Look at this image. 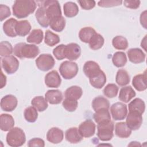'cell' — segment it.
Instances as JSON below:
<instances>
[{
	"mask_svg": "<svg viewBox=\"0 0 147 147\" xmlns=\"http://www.w3.org/2000/svg\"><path fill=\"white\" fill-rule=\"evenodd\" d=\"M36 8V3L32 0L16 1L12 6L13 15L18 18H24L33 13Z\"/></svg>",
	"mask_w": 147,
	"mask_h": 147,
	"instance_id": "obj_1",
	"label": "cell"
},
{
	"mask_svg": "<svg viewBox=\"0 0 147 147\" xmlns=\"http://www.w3.org/2000/svg\"><path fill=\"white\" fill-rule=\"evenodd\" d=\"M13 53L15 56L20 59H34L40 53V49L36 45L20 42L14 45Z\"/></svg>",
	"mask_w": 147,
	"mask_h": 147,
	"instance_id": "obj_2",
	"label": "cell"
},
{
	"mask_svg": "<svg viewBox=\"0 0 147 147\" xmlns=\"http://www.w3.org/2000/svg\"><path fill=\"white\" fill-rule=\"evenodd\" d=\"M38 6H42L45 11L48 19L50 21L56 17L61 16L60 5L57 1L46 0L37 1Z\"/></svg>",
	"mask_w": 147,
	"mask_h": 147,
	"instance_id": "obj_3",
	"label": "cell"
},
{
	"mask_svg": "<svg viewBox=\"0 0 147 147\" xmlns=\"http://www.w3.org/2000/svg\"><path fill=\"white\" fill-rule=\"evenodd\" d=\"M6 140L8 145L12 147H19L25 144L26 136L22 129L15 127L9 131Z\"/></svg>",
	"mask_w": 147,
	"mask_h": 147,
	"instance_id": "obj_4",
	"label": "cell"
},
{
	"mask_svg": "<svg viewBox=\"0 0 147 147\" xmlns=\"http://www.w3.org/2000/svg\"><path fill=\"white\" fill-rule=\"evenodd\" d=\"M114 125L111 120L98 123L97 136L100 141H108L114 136Z\"/></svg>",
	"mask_w": 147,
	"mask_h": 147,
	"instance_id": "obj_5",
	"label": "cell"
},
{
	"mask_svg": "<svg viewBox=\"0 0 147 147\" xmlns=\"http://www.w3.org/2000/svg\"><path fill=\"white\" fill-rule=\"evenodd\" d=\"M78 71V64L71 61H64L59 67L60 74L65 79L74 78L77 75Z\"/></svg>",
	"mask_w": 147,
	"mask_h": 147,
	"instance_id": "obj_6",
	"label": "cell"
},
{
	"mask_svg": "<svg viewBox=\"0 0 147 147\" xmlns=\"http://www.w3.org/2000/svg\"><path fill=\"white\" fill-rule=\"evenodd\" d=\"M35 63L37 67L42 71L50 70L55 64V61L53 56L48 53L40 55L36 60Z\"/></svg>",
	"mask_w": 147,
	"mask_h": 147,
	"instance_id": "obj_7",
	"label": "cell"
},
{
	"mask_svg": "<svg viewBox=\"0 0 147 147\" xmlns=\"http://www.w3.org/2000/svg\"><path fill=\"white\" fill-rule=\"evenodd\" d=\"M2 68L9 75L15 73L19 67V61L14 56L10 55L4 57L1 60Z\"/></svg>",
	"mask_w": 147,
	"mask_h": 147,
	"instance_id": "obj_8",
	"label": "cell"
},
{
	"mask_svg": "<svg viewBox=\"0 0 147 147\" xmlns=\"http://www.w3.org/2000/svg\"><path fill=\"white\" fill-rule=\"evenodd\" d=\"M126 117V123L131 130H138L141 127L142 123V116L141 113L130 111Z\"/></svg>",
	"mask_w": 147,
	"mask_h": 147,
	"instance_id": "obj_9",
	"label": "cell"
},
{
	"mask_svg": "<svg viewBox=\"0 0 147 147\" xmlns=\"http://www.w3.org/2000/svg\"><path fill=\"white\" fill-rule=\"evenodd\" d=\"M110 111L115 121L123 120L127 114V106L122 102H116L111 106Z\"/></svg>",
	"mask_w": 147,
	"mask_h": 147,
	"instance_id": "obj_10",
	"label": "cell"
},
{
	"mask_svg": "<svg viewBox=\"0 0 147 147\" xmlns=\"http://www.w3.org/2000/svg\"><path fill=\"white\" fill-rule=\"evenodd\" d=\"M81 54V48L76 43H69L65 45L64 55L65 58L69 60L78 59Z\"/></svg>",
	"mask_w": 147,
	"mask_h": 147,
	"instance_id": "obj_11",
	"label": "cell"
},
{
	"mask_svg": "<svg viewBox=\"0 0 147 147\" xmlns=\"http://www.w3.org/2000/svg\"><path fill=\"white\" fill-rule=\"evenodd\" d=\"M96 126L91 119H87L82 122L78 128L79 131L83 137L89 138L94 135Z\"/></svg>",
	"mask_w": 147,
	"mask_h": 147,
	"instance_id": "obj_12",
	"label": "cell"
},
{
	"mask_svg": "<svg viewBox=\"0 0 147 147\" xmlns=\"http://www.w3.org/2000/svg\"><path fill=\"white\" fill-rule=\"evenodd\" d=\"M88 78L90 84L93 87L98 89L102 88L106 82V76L101 69L91 74Z\"/></svg>",
	"mask_w": 147,
	"mask_h": 147,
	"instance_id": "obj_13",
	"label": "cell"
},
{
	"mask_svg": "<svg viewBox=\"0 0 147 147\" xmlns=\"http://www.w3.org/2000/svg\"><path fill=\"white\" fill-rule=\"evenodd\" d=\"M18 100L17 98L11 94L6 95L1 100V107L5 111H12L17 107Z\"/></svg>",
	"mask_w": 147,
	"mask_h": 147,
	"instance_id": "obj_14",
	"label": "cell"
},
{
	"mask_svg": "<svg viewBox=\"0 0 147 147\" xmlns=\"http://www.w3.org/2000/svg\"><path fill=\"white\" fill-rule=\"evenodd\" d=\"M44 81L47 87L57 88L61 84V79L59 73L56 70H53L45 75Z\"/></svg>",
	"mask_w": 147,
	"mask_h": 147,
	"instance_id": "obj_15",
	"label": "cell"
},
{
	"mask_svg": "<svg viewBox=\"0 0 147 147\" xmlns=\"http://www.w3.org/2000/svg\"><path fill=\"white\" fill-rule=\"evenodd\" d=\"M127 54L129 61L134 64L141 63L145 60V54L141 49L138 48L129 49Z\"/></svg>",
	"mask_w": 147,
	"mask_h": 147,
	"instance_id": "obj_16",
	"label": "cell"
},
{
	"mask_svg": "<svg viewBox=\"0 0 147 147\" xmlns=\"http://www.w3.org/2000/svg\"><path fill=\"white\" fill-rule=\"evenodd\" d=\"M64 138V133L60 129L53 127L51 128L47 133V140L52 144L61 142Z\"/></svg>",
	"mask_w": 147,
	"mask_h": 147,
	"instance_id": "obj_17",
	"label": "cell"
},
{
	"mask_svg": "<svg viewBox=\"0 0 147 147\" xmlns=\"http://www.w3.org/2000/svg\"><path fill=\"white\" fill-rule=\"evenodd\" d=\"M146 71L144 74L136 75L132 80V84L134 88L138 91H143L147 88Z\"/></svg>",
	"mask_w": 147,
	"mask_h": 147,
	"instance_id": "obj_18",
	"label": "cell"
},
{
	"mask_svg": "<svg viewBox=\"0 0 147 147\" xmlns=\"http://www.w3.org/2000/svg\"><path fill=\"white\" fill-rule=\"evenodd\" d=\"M63 94L60 90H50L45 94V98L51 105L59 104L63 100Z\"/></svg>",
	"mask_w": 147,
	"mask_h": 147,
	"instance_id": "obj_19",
	"label": "cell"
},
{
	"mask_svg": "<svg viewBox=\"0 0 147 147\" xmlns=\"http://www.w3.org/2000/svg\"><path fill=\"white\" fill-rule=\"evenodd\" d=\"M66 140L71 144H77L83 140V137L80 134L77 127H74L67 129L65 133Z\"/></svg>",
	"mask_w": 147,
	"mask_h": 147,
	"instance_id": "obj_20",
	"label": "cell"
},
{
	"mask_svg": "<svg viewBox=\"0 0 147 147\" xmlns=\"http://www.w3.org/2000/svg\"><path fill=\"white\" fill-rule=\"evenodd\" d=\"M18 21L13 18L6 20L3 24V30L9 37H15L17 36L16 32V25Z\"/></svg>",
	"mask_w": 147,
	"mask_h": 147,
	"instance_id": "obj_21",
	"label": "cell"
},
{
	"mask_svg": "<svg viewBox=\"0 0 147 147\" xmlns=\"http://www.w3.org/2000/svg\"><path fill=\"white\" fill-rule=\"evenodd\" d=\"M115 133L119 138H126L131 135V130L127 126L126 122H118L115 126Z\"/></svg>",
	"mask_w": 147,
	"mask_h": 147,
	"instance_id": "obj_22",
	"label": "cell"
},
{
	"mask_svg": "<svg viewBox=\"0 0 147 147\" xmlns=\"http://www.w3.org/2000/svg\"><path fill=\"white\" fill-rule=\"evenodd\" d=\"M14 125L13 117L8 114H2L0 117V128L4 131H9Z\"/></svg>",
	"mask_w": 147,
	"mask_h": 147,
	"instance_id": "obj_23",
	"label": "cell"
},
{
	"mask_svg": "<svg viewBox=\"0 0 147 147\" xmlns=\"http://www.w3.org/2000/svg\"><path fill=\"white\" fill-rule=\"evenodd\" d=\"M136 92L131 86H125L121 88L118 98L121 101L128 103L136 96Z\"/></svg>",
	"mask_w": 147,
	"mask_h": 147,
	"instance_id": "obj_24",
	"label": "cell"
},
{
	"mask_svg": "<svg viewBox=\"0 0 147 147\" xmlns=\"http://www.w3.org/2000/svg\"><path fill=\"white\" fill-rule=\"evenodd\" d=\"M31 28V25L28 20L20 21L16 24V32L18 36L24 37L30 32Z\"/></svg>",
	"mask_w": 147,
	"mask_h": 147,
	"instance_id": "obj_25",
	"label": "cell"
},
{
	"mask_svg": "<svg viewBox=\"0 0 147 147\" xmlns=\"http://www.w3.org/2000/svg\"><path fill=\"white\" fill-rule=\"evenodd\" d=\"M96 33V31L92 28L84 27L80 30L79 32V37L82 42L88 43L92 36Z\"/></svg>",
	"mask_w": 147,
	"mask_h": 147,
	"instance_id": "obj_26",
	"label": "cell"
},
{
	"mask_svg": "<svg viewBox=\"0 0 147 147\" xmlns=\"http://www.w3.org/2000/svg\"><path fill=\"white\" fill-rule=\"evenodd\" d=\"M92 107L95 111L102 109H109L110 107V103L106 98L102 96H98L93 99L92 102Z\"/></svg>",
	"mask_w": 147,
	"mask_h": 147,
	"instance_id": "obj_27",
	"label": "cell"
},
{
	"mask_svg": "<svg viewBox=\"0 0 147 147\" xmlns=\"http://www.w3.org/2000/svg\"><path fill=\"white\" fill-rule=\"evenodd\" d=\"M64 15L68 18L76 16L79 12L78 6L73 2H67L63 6Z\"/></svg>",
	"mask_w": 147,
	"mask_h": 147,
	"instance_id": "obj_28",
	"label": "cell"
},
{
	"mask_svg": "<svg viewBox=\"0 0 147 147\" xmlns=\"http://www.w3.org/2000/svg\"><path fill=\"white\" fill-rule=\"evenodd\" d=\"M94 119L96 123L111 120V116L109 109H102L95 111L94 114Z\"/></svg>",
	"mask_w": 147,
	"mask_h": 147,
	"instance_id": "obj_29",
	"label": "cell"
},
{
	"mask_svg": "<svg viewBox=\"0 0 147 147\" xmlns=\"http://www.w3.org/2000/svg\"><path fill=\"white\" fill-rule=\"evenodd\" d=\"M83 94V90L81 87L78 86H72L68 88L64 93L65 98H72L76 100L80 99Z\"/></svg>",
	"mask_w": 147,
	"mask_h": 147,
	"instance_id": "obj_30",
	"label": "cell"
},
{
	"mask_svg": "<svg viewBox=\"0 0 147 147\" xmlns=\"http://www.w3.org/2000/svg\"><path fill=\"white\" fill-rule=\"evenodd\" d=\"M128 107L129 111H135L142 114L145 110V104L141 99L137 98L129 103Z\"/></svg>",
	"mask_w": 147,
	"mask_h": 147,
	"instance_id": "obj_31",
	"label": "cell"
},
{
	"mask_svg": "<svg viewBox=\"0 0 147 147\" xmlns=\"http://www.w3.org/2000/svg\"><path fill=\"white\" fill-rule=\"evenodd\" d=\"M43 37V32L40 29H36L32 30V31L27 37L26 41L29 43L39 44L42 42Z\"/></svg>",
	"mask_w": 147,
	"mask_h": 147,
	"instance_id": "obj_32",
	"label": "cell"
},
{
	"mask_svg": "<svg viewBox=\"0 0 147 147\" xmlns=\"http://www.w3.org/2000/svg\"><path fill=\"white\" fill-rule=\"evenodd\" d=\"M49 26L54 31L61 32L65 26V20L62 16L53 18L50 21Z\"/></svg>",
	"mask_w": 147,
	"mask_h": 147,
	"instance_id": "obj_33",
	"label": "cell"
},
{
	"mask_svg": "<svg viewBox=\"0 0 147 147\" xmlns=\"http://www.w3.org/2000/svg\"><path fill=\"white\" fill-rule=\"evenodd\" d=\"M115 82L120 86H125L130 82V76L127 72L123 69H119L116 74Z\"/></svg>",
	"mask_w": 147,
	"mask_h": 147,
	"instance_id": "obj_34",
	"label": "cell"
},
{
	"mask_svg": "<svg viewBox=\"0 0 147 147\" xmlns=\"http://www.w3.org/2000/svg\"><path fill=\"white\" fill-rule=\"evenodd\" d=\"M35 17L38 23L44 28H47L49 26V21L48 19L44 9L42 6H39L37 9Z\"/></svg>",
	"mask_w": 147,
	"mask_h": 147,
	"instance_id": "obj_35",
	"label": "cell"
},
{
	"mask_svg": "<svg viewBox=\"0 0 147 147\" xmlns=\"http://www.w3.org/2000/svg\"><path fill=\"white\" fill-rule=\"evenodd\" d=\"M112 61L113 64L118 68L125 66L127 63V57L125 53L121 51L115 52L112 57Z\"/></svg>",
	"mask_w": 147,
	"mask_h": 147,
	"instance_id": "obj_36",
	"label": "cell"
},
{
	"mask_svg": "<svg viewBox=\"0 0 147 147\" xmlns=\"http://www.w3.org/2000/svg\"><path fill=\"white\" fill-rule=\"evenodd\" d=\"M105 40L102 35L96 33L88 42L90 48L92 50H98L102 47Z\"/></svg>",
	"mask_w": 147,
	"mask_h": 147,
	"instance_id": "obj_37",
	"label": "cell"
},
{
	"mask_svg": "<svg viewBox=\"0 0 147 147\" xmlns=\"http://www.w3.org/2000/svg\"><path fill=\"white\" fill-rule=\"evenodd\" d=\"M31 104L38 111H44L48 106L47 100L42 96H37L33 98L31 101Z\"/></svg>",
	"mask_w": 147,
	"mask_h": 147,
	"instance_id": "obj_38",
	"label": "cell"
},
{
	"mask_svg": "<svg viewBox=\"0 0 147 147\" xmlns=\"http://www.w3.org/2000/svg\"><path fill=\"white\" fill-rule=\"evenodd\" d=\"M112 44L116 49L125 50L128 47V41L125 37L117 36L113 38Z\"/></svg>",
	"mask_w": 147,
	"mask_h": 147,
	"instance_id": "obj_39",
	"label": "cell"
},
{
	"mask_svg": "<svg viewBox=\"0 0 147 147\" xmlns=\"http://www.w3.org/2000/svg\"><path fill=\"white\" fill-rule=\"evenodd\" d=\"M100 69L98 64L94 61H86L83 66V72L87 77H89L91 74Z\"/></svg>",
	"mask_w": 147,
	"mask_h": 147,
	"instance_id": "obj_40",
	"label": "cell"
},
{
	"mask_svg": "<svg viewBox=\"0 0 147 147\" xmlns=\"http://www.w3.org/2000/svg\"><path fill=\"white\" fill-rule=\"evenodd\" d=\"M25 120L29 122H34L38 117L37 110L34 106H29L26 107L24 113Z\"/></svg>",
	"mask_w": 147,
	"mask_h": 147,
	"instance_id": "obj_41",
	"label": "cell"
},
{
	"mask_svg": "<svg viewBox=\"0 0 147 147\" xmlns=\"http://www.w3.org/2000/svg\"><path fill=\"white\" fill-rule=\"evenodd\" d=\"M44 42L48 46L53 47L60 42V37L57 34L47 30L45 32Z\"/></svg>",
	"mask_w": 147,
	"mask_h": 147,
	"instance_id": "obj_42",
	"label": "cell"
},
{
	"mask_svg": "<svg viewBox=\"0 0 147 147\" xmlns=\"http://www.w3.org/2000/svg\"><path fill=\"white\" fill-rule=\"evenodd\" d=\"M118 90V87L116 84L110 83L104 88L103 94L107 98H113L117 95Z\"/></svg>",
	"mask_w": 147,
	"mask_h": 147,
	"instance_id": "obj_43",
	"label": "cell"
},
{
	"mask_svg": "<svg viewBox=\"0 0 147 147\" xmlns=\"http://www.w3.org/2000/svg\"><path fill=\"white\" fill-rule=\"evenodd\" d=\"M13 52V48L11 44L7 41H3L0 43V55L1 57L10 56Z\"/></svg>",
	"mask_w": 147,
	"mask_h": 147,
	"instance_id": "obj_44",
	"label": "cell"
},
{
	"mask_svg": "<svg viewBox=\"0 0 147 147\" xmlns=\"http://www.w3.org/2000/svg\"><path fill=\"white\" fill-rule=\"evenodd\" d=\"M62 105L63 107L67 111L69 112H73L75 111L76 109H77L78 106V103L77 100L76 99L65 98V99L63 101Z\"/></svg>",
	"mask_w": 147,
	"mask_h": 147,
	"instance_id": "obj_45",
	"label": "cell"
},
{
	"mask_svg": "<svg viewBox=\"0 0 147 147\" xmlns=\"http://www.w3.org/2000/svg\"><path fill=\"white\" fill-rule=\"evenodd\" d=\"M122 3V1L118 0H104L99 1L98 2V5L102 7H110L121 5Z\"/></svg>",
	"mask_w": 147,
	"mask_h": 147,
	"instance_id": "obj_46",
	"label": "cell"
},
{
	"mask_svg": "<svg viewBox=\"0 0 147 147\" xmlns=\"http://www.w3.org/2000/svg\"><path fill=\"white\" fill-rule=\"evenodd\" d=\"M65 45L64 44H60L58 46H57L56 48H55L53 50V54L59 60H63L65 59L64 55V50Z\"/></svg>",
	"mask_w": 147,
	"mask_h": 147,
	"instance_id": "obj_47",
	"label": "cell"
},
{
	"mask_svg": "<svg viewBox=\"0 0 147 147\" xmlns=\"http://www.w3.org/2000/svg\"><path fill=\"white\" fill-rule=\"evenodd\" d=\"M11 15V11L10 8L5 5H0V20L3 21L6 18L9 17Z\"/></svg>",
	"mask_w": 147,
	"mask_h": 147,
	"instance_id": "obj_48",
	"label": "cell"
},
{
	"mask_svg": "<svg viewBox=\"0 0 147 147\" xmlns=\"http://www.w3.org/2000/svg\"><path fill=\"white\" fill-rule=\"evenodd\" d=\"M28 146L29 147H33V146L44 147L45 146V142H44V141L41 138H33L28 141Z\"/></svg>",
	"mask_w": 147,
	"mask_h": 147,
	"instance_id": "obj_49",
	"label": "cell"
},
{
	"mask_svg": "<svg viewBox=\"0 0 147 147\" xmlns=\"http://www.w3.org/2000/svg\"><path fill=\"white\" fill-rule=\"evenodd\" d=\"M80 7L84 10H90L95 6V1H78Z\"/></svg>",
	"mask_w": 147,
	"mask_h": 147,
	"instance_id": "obj_50",
	"label": "cell"
},
{
	"mask_svg": "<svg viewBox=\"0 0 147 147\" xmlns=\"http://www.w3.org/2000/svg\"><path fill=\"white\" fill-rule=\"evenodd\" d=\"M124 6L127 8L132 9H136L139 7L140 5V1H123Z\"/></svg>",
	"mask_w": 147,
	"mask_h": 147,
	"instance_id": "obj_51",
	"label": "cell"
},
{
	"mask_svg": "<svg viewBox=\"0 0 147 147\" xmlns=\"http://www.w3.org/2000/svg\"><path fill=\"white\" fill-rule=\"evenodd\" d=\"M140 23L141 25L145 28L146 29V10H145L141 13L140 16Z\"/></svg>",
	"mask_w": 147,
	"mask_h": 147,
	"instance_id": "obj_52",
	"label": "cell"
},
{
	"mask_svg": "<svg viewBox=\"0 0 147 147\" xmlns=\"http://www.w3.org/2000/svg\"><path fill=\"white\" fill-rule=\"evenodd\" d=\"M1 88H2L4 86H5V85L6 84V76L3 74V72L2 70H1Z\"/></svg>",
	"mask_w": 147,
	"mask_h": 147,
	"instance_id": "obj_53",
	"label": "cell"
},
{
	"mask_svg": "<svg viewBox=\"0 0 147 147\" xmlns=\"http://www.w3.org/2000/svg\"><path fill=\"white\" fill-rule=\"evenodd\" d=\"M146 36H145V37H144V39L142 40V42H141V47L143 48L145 51H146Z\"/></svg>",
	"mask_w": 147,
	"mask_h": 147,
	"instance_id": "obj_54",
	"label": "cell"
},
{
	"mask_svg": "<svg viewBox=\"0 0 147 147\" xmlns=\"http://www.w3.org/2000/svg\"><path fill=\"white\" fill-rule=\"evenodd\" d=\"M128 146H141V144H140V142L137 141H131L128 145Z\"/></svg>",
	"mask_w": 147,
	"mask_h": 147,
	"instance_id": "obj_55",
	"label": "cell"
}]
</instances>
